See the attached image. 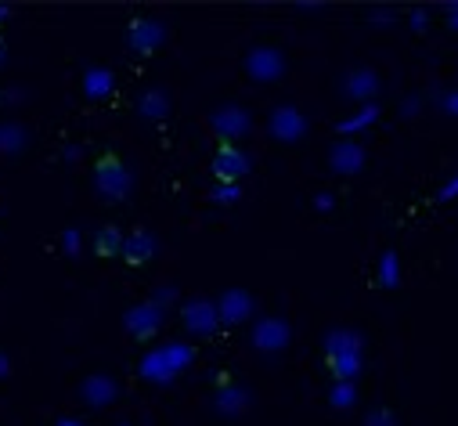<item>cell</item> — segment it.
I'll use <instances>...</instances> for the list:
<instances>
[{
    "label": "cell",
    "instance_id": "cell-12",
    "mask_svg": "<svg viewBox=\"0 0 458 426\" xmlns=\"http://www.w3.org/2000/svg\"><path fill=\"white\" fill-rule=\"evenodd\" d=\"M123 232L116 228V225H101L98 228V235H94V253L98 257H116V253H123Z\"/></svg>",
    "mask_w": 458,
    "mask_h": 426
},
{
    "label": "cell",
    "instance_id": "cell-15",
    "mask_svg": "<svg viewBox=\"0 0 458 426\" xmlns=\"http://www.w3.org/2000/svg\"><path fill=\"white\" fill-rule=\"evenodd\" d=\"M376 87H379V80H376L372 69H358V72H351V80H347V94H351V98H369Z\"/></svg>",
    "mask_w": 458,
    "mask_h": 426
},
{
    "label": "cell",
    "instance_id": "cell-3",
    "mask_svg": "<svg viewBox=\"0 0 458 426\" xmlns=\"http://www.w3.org/2000/svg\"><path fill=\"white\" fill-rule=\"evenodd\" d=\"M181 322H184V329L191 333V337H199V340H206V337H213L216 333V303H209V300H202V296H195V300H188L184 303V311H181Z\"/></svg>",
    "mask_w": 458,
    "mask_h": 426
},
{
    "label": "cell",
    "instance_id": "cell-26",
    "mask_svg": "<svg viewBox=\"0 0 458 426\" xmlns=\"http://www.w3.org/2000/svg\"><path fill=\"white\" fill-rule=\"evenodd\" d=\"M4 19H12V8H0V22H4Z\"/></svg>",
    "mask_w": 458,
    "mask_h": 426
},
{
    "label": "cell",
    "instance_id": "cell-27",
    "mask_svg": "<svg viewBox=\"0 0 458 426\" xmlns=\"http://www.w3.org/2000/svg\"><path fill=\"white\" fill-rule=\"evenodd\" d=\"M58 426H80V422H76V419H62Z\"/></svg>",
    "mask_w": 458,
    "mask_h": 426
},
{
    "label": "cell",
    "instance_id": "cell-4",
    "mask_svg": "<svg viewBox=\"0 0 458 426\" xmlns=\"http://www.w3.org/2000/svg\"><path fill=\"white\" fill-rule=\"evenodd\" d=\"M246 174H250V156L239 145H220L216 149V156H213V177L220 184H235Z\"/></svg>",
    "mask_w": 458,
    "mask_h": 426
},
{
    "label": "cell",
    "instance_id": "cell-2",
    "mask_svg": "<svg viewBox=\"0 0 458 426\" xmlns=\"http://www.w3.org/2000/svg\"><path fill=\"white\" fill-rule=\"evenodd\" d=\"M209 127L224 145H232L253 131V120L246 109H239V105H220V109H213V116H209Z\"/></svg>",
    "mask_w": 458,
    "mask_h": 426
},
{
    "label": "cell",
    "instance_id": "cell-8",
    "mask_svg": "<svg viewBox=\"0 0 458 426\" xmlns=\"http://www.w3.org/2000/svg\"><path fill=\"white\" fill-rule=\"evenodd\" d=\"M216 307H220V322L224 326H239V322H246L250 311H253V296L246 289H227Z\"/></svg>",
    "mask_w": 458,
    "mask_h": 426
},
{
    "label": "cell",
    "instance_id": "cell-14",
    "mask_svg": "<svg viewBox=\"0 0 458 426\" xmlns=\"http://www.w3.org/2000/svg\"><path fill=\"white\" fill-rule=\"evenodd\" d=\"M328 358H339V354H358L361 351V340L351 333V329H335L332 337H328Z\"/></svg>",
    "mask_w": 458,
    "mask_h": 426
},
{
    "label": "cell",
    "instance_id": "cell-9",
    "mask_svg": "<svg viewBox=\"0 0 458 426\" xmlns=\"http://www.w3.org/2000/svg\"><path fill=\"white\" fill-rule=\"evenodd\" d=\"M253 344H257L260 351L275 354V351H282V347L289 344V326L282 322V318H264V322L253 329Z\"/></svg>",
    "mask_w": 458,
    "mask_h": 426
},
{
    "label": "cell",
    "instance_id": "cell-24",
    "mask_svg": "<svg viewBox=\"0 0 458 426\" xmlns=\"http://www.w3.org/2000/svg\"><path fill=\"white\" fill-rule=\"evenodd\" d=\"M239 195V188H232V184H220V192L213 195V199H220V202H227V199H235Z\"/></svg>",
    "mask_w": 458,
    "mask_h": 426
},
{
    "label": "cell",
    "instance_id": "cell-6",
    "mask_svg": "<svg viewBox=\"0 0 458 426\" xmlns=\"http://www.w3.org/2000/svg\"><path fill=\"white\" fill-rule=\"evenodd\" d=\"M271 134L278 141H300L307 134V120L303 113H296L293 105H278V109L271 113Z\"/></svg>",
    "mask_w": 458,
    "mask_h": 426
},
{
    "label": "cell",
    "instance_id": "cell-23",
    "mask_svg": "<svg viewBox=\"0 0 458 426\" xmlns=\"http://www.w3.org/2000/svg\"><path fill=\"white\" fill-rule=\"evenodd\" d=\"M351 397H354V387H351V383H339V387H335V394H332V401H335V405H351Z\"/></svg>",
    "mask_w": 458,
    "mask_h": 426
},
{
    "label": "cell",
    "instance_id": "cell-13",
    "mask_svg": "<svg viewBox=\"0 0 458 426\" xmlns=\"http://www.w3.org/2000/svg\"><path fill=\"white\" fill-rule=\"evenodd\" d=\"M361 166H365V152H361L358 145H335V149H332V170L354 174V170H361Z\"/></svg>",
    "mask_w": 458,
    "mask_h": 426
},
{
    "label": "cell",
    "instance_id": "cell-25",
    "mask_svg": "<svg viewBox=\"0 0 458 426\" xmlns=\"http://www.w3.org/2000/svg\"><path fill=\"white\" fill-rule=\"evenodd\" d=\"M0 65H8V47H4V40H0Z\"/></svg>",
    "mask_w": 458,
    "mask_h": 426
},
{
    "label": "cell",
    "instance_id": "cell-20",
    "mask_svg": "<svg viewBox=\"0 0 458 426\" xmlns=\"http://www.w3.org/2000/svg\"><path fill=\"white\" fill-rule=\"evenodd\" d=\"M0 149H22V127L8 124V127H0Z\"/></svg>",
    "mask_w": 458,
    "mask_h": 426
},
{
    "label": "cell",
    "instance_id": "cell-10",
    "mask_svg": "<svg viewBox=\"0 0 458 426\" xmlns=\"http://www.w3.org/2000/svg\"><path fill=\"white\" fill-rule=\"evenodd\" d=\"M159 322H163V311H159L156 303H141V307L127 311V329H131V337H138V340H148V337L159 329Z\"/></svg>",
    "mask_w": 458,
    "mask_h": 426
},
{
    "label": "cell",
    "instance_id": "cell-19",
    "mask_svg": "<svg viewBox=\"0 0 458 426\" xmlns=\"http://www.w3.org/2000/svg\"><path fill=\"white\" fill-rule=\"evenodd\" d=\"M141 113H145V116H156V120H163V116L170 113V105H166V94H159V90L145 94V98H141Z\"/></svg>",
    "mask_w": 458,
    "mask_h": 426
},
{
    "label": "cell",
    "instance_id": "cell-17",
    "mask_svg": "<svg viewBox=\"0 0 458 426\" xmlns=\"http://www.w3.org/2000/svg\"><path fill=\"white\" fill-rule=\"evenodd\" d=\"M83 90H87L90 98H105V94L112 90V72H108V69H87Z\"/></svg>",
    "mask_w": 458,
    "mask_h": 426
},
{
    "label": "cell",
    "instance_id": "cell-7",
    "mask_svg": "<svg viewBox=\"0 0 458 426\" xmlns=\"http://www.w3.org/2000/svg\"><path fill=\"white\" fill-rule=\"evenodd\" d=\"M127 44H131L134 55H152L163 44V26L152 22V19H134L131 30H127Z\"/></svg>",
    "mask_w": 458,
    "mask_h": 426
},
{
    "label": "cell",
    "instance_id": "cell-28",
    "mask_svg": "<svg viewBox=\"0 0 458 426\" xmlns=\"http://www.w3.org/2000/svg\"><path fill=\"white\" fill-rule=\"evenodd\" d=\"M451 12H458V8H451ZM451 22H458V19H451Z\"/></svg>",
    "mask_w": 458,
    "mask_h": 426
},
{
    "label": "cell",
    "instance_id": "cell-1",
    "mask_svg": "<svg viewBox=\"0 0 458 426\" xmlns=\"http://www.w3.org/2000/svg\"><path fill=\"white\" fill-rule=\"evenodd\" d=\"M94 188H98V195H101L105 202H123V199L131 195V188H134V177H131V170L123 166V159L105 156V159H98V166H94Z\"/></svg>",
    "mask_w": 458,
    "mask_h": 426
},
{
    "label": "cell",
    "instance_id": "cell-21",
    "mask_svg": "<svg viewBox=\"0 0 458 426\" xmlns=\"http://www.w3.org/2000/svg\"><path fill=\"white\" fill-rule=\"evenodd\" d=\"M383 285H397V260H394V253L383 257Z\"/></svg>",
    "mask_w": 458,
    "mask_h": 426
},
{
    "label": "cell",
    "instance_id": "cell-11",
    "mask_svg": "<svg viewBox=\"0 0 458 426\" xmlns=\"http://www.w3.org/2000/svg\"><path fill=\"white\" fill-rule=\"evenodd\" d=\"M152 253H156V239H152L145 228H138V232H131V235H127V243H123V260H127L131 268L148 264V260H152Z\"/></svg>",
    "mask_w": 458,
    "mask_h": 426
},
{
    "label": "cell",
    "instance_id": "cell-22",
    "mask_svg": "<svg viewBox=\"0 0 458 426\" xmlns=\"http://www.w3.org/2000/svg\"><path fill=\"white\" fill-rule=\"evenodd\" d=\"M372 116H376V109H365V113H361L358 120H347V124H343L339 131H343V134H351V131H358V127H365V124H369Z\"/></svg>",
    "mask_w": 458,
    "mask_h": 426
},
{
    "label": "cell",
    "instance_id": "cell-18",
    "mask_svg": "<svg viewBox=\"0 0 458 426\" xmlns=\"http://www.w3.org/2000/svg\"><path fill=\"white\" fill-rule=\"evenodd\" d=\"M328 365H332V372H335L339 379H351V376H358L361 358H358V354H339V358H328Z\"/></svg>",
    "mask_w": 458,
    "mask_h": 426
},
{
    "label": "cell",
    "instance_id": "cell-16",
    "mask_svg": "<svg viewBox=\"0 0 458 426\" xmlns=\"http://www.w3.org/2000/svg\"><path fill=\"white\" fill-rule=\"evenodd\" d=\"M83 397L90 405H108V401H116V387H112L108 379H87L83 383Z\"/></svg>",
    "mask_w": 458,
    "mask_h": 426
},
{
    "label": "cell",
    "instance_id": "cell-5",
    "mask_svg": "<svg viewBox=\"0 0 458 426\" xmlns=\"http://www.w3.org/2000/svg\"><path fill=\"white\" fill-rule=\"evenodd\" d=\"M246 72H250L257 83H275V80L285 72V58H282V51H275V47H253V51L246 55Z\"/></svg>",
    "mask_w": 458,
    "mask_h": 426
}]
</instances>
